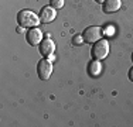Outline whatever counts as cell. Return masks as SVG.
<instances>
[{
	"instance_id": "obj_6",
	"label": "cell",
	"mask_w": 133,
	"mask_h": 127,
	"mask_svg": "<svg viewBox=\"0 0 133 127\" xmlns=\"http://www.w3.org/2000/svg\"><path fill=\"white\" fill-rule=\"evenodd\" d=\"M55 16H57V11H55L54 7H44L43 10H41L40 20H41V23L48 24V23H51L54 18H55Z\"/></svg>"
},
{
	"instance_id": "obj_3",
	"label": "cell",
	"mask_w": 133,
	"mask_h": 127,
	"mask_svg": "<svg viewBox=\"0 0 133 127\" xmlns=\"http://www.w3.org/2000/svg\"><path fill=\"white\" fill-rule=\"evenodd\" d=\"M101 36H102L101 28L99 27H95V25H91V27L85 28L84 34H82L84 41H87L88 44H94V43H96V41H99Z\"/></svg>"
},
{
	"instance_id": "obj_5",
	"label": "cell",
	"mask_w": 133,
	"mask_h": 127,
	"mask_svg": "<svg viewBox=\"0 0 133 127\" xmlns=\"http://www.w3.org/2000/svg\"><path fill=\"white\" fill-rule=\"evenodd\" d=\"M26 38H27L28 44H31V45H37V44H40L41 41H43V33H41L38 28L34 27L26 34Z\"/></svg>"
},
{
	"instance_id": "obj_11",
	"label": "cell",
	"mask_w": 133,
	"mask_h": 127,
	"mask_svg": "<svg viewBox=\"0 0 133 127\" xmlns=\"http://www.w3.org/2000/svg\"><path fill=\"white\" fill-rule=\"evenodd\" d=\"M82 41H84V37H81V36H75L72 38V44H74V45H81Z\"/></svg>"
},
{
	"instance_id": "obj_7",
	"label": "cell",
	"mask_w": 133,
	"mask_h": 127,
	"mask_svg": "<svg viewBox=\"0 0 133 127\" xmlns=\"http://www.w3.org/2000/svg\"><path fill=\"white\" fill-rule=\"evenodd\" d=\"M41 45H40V52L43 54L44 57H50V55H52V52H54V50H55V45H54V43L50 38H45V40H43L41 41Z\"/></svg>"
},
{
	"instance_id": "obj_14",
	"label": "cell",
	"mask_w": 133,
	"mask_h": 127,
	"mask_svg": "<svg viewBox=\"0 0 133 127\" xmlns=\"http://www.w3.org/2000/svg\"><path fill=\"white\" fill-rule=\"evenodd\" d=\"M132 61H133V54H132Z\"/></svg>"
},
{
	"instance_id": "obj_10",
	"label": "cell",
	"mask_w": 133,
	"mask_h": 127,
	"mask_svg": "<svg viewBox=\"0 0 133 127\" xmlns=\"http://www.w3.org/2000/svg\"><path fill=\"white\" fill-rule=\"evenodd\" d=\"M50 3H51V7L54 9H61L64 6V0H50Z\"/></svg>"
},
{
	"instance_id": "obj_12",
	"label": "cell",
	"mask_w": 133,
	"mask_h": 127,
	"mask_svg": "<svg viewBox=\"0 0 133 127\" xmlns=\"http://www.w3.org/2000/svg\"><path fill=\"white\" fill-rule=\"evenodd\" d=\"M129 79H130V81L133 82V68L130 69V71H129Z\"/></svg>"
},
{
	"instance_id": "obj_2",
	"label": "cell",
	"mask_w": 133,
	"mask_h": 127,
	"mask_svg": "<svg viewBox=\"0 0 133 127\" xmlns=\"http://www.w3.org/2000/svg\"><path fill=\"white\" fill-rule=\"evenodd\" d=\"M91 54H92L94 59H96V61L105 59L106 57H108V54H109V43H108L106 40L96 41V43H95V45L92 47Z\"/></svg>"
},
{
	"instance_id": "obj_9",
	"label": "cell",
	"mask_w": 133,
	"mask_h": 127,
	"mask_svg": "<svg viewBox=\"0 0 133 127\" xmlns=\"http://www.w3.org/2000/svg\"><path fill=\"white\" fill-rule=\"evenodd\" d=\"M101 71H102V65L99 64V61H92L89 64V66H88V72H89L91 76H98L101 74Z\"/></svg>"
},
{
	"instance_id": "obj_13",
	"label": "cell",
	"mask_w": 133,
	"mask_h": 127,
	"mask_svg": "<svg viewBox=\"0 0 133 127\" xmlns=\"http://www.w3.org/2000/svg\"><path fill=\"white\" fill-rule=\"evenodd\" d=\"M95 2H98V3H103L105 0H95Z\"/></svg>"
},
{
	"instance_id": "obj_8",
	"label": "cell",
	"mask_w": 133,
	"mask_h": 127,
	"mask_svg": "<svg viewBox=\"0 0 133 127\" xmlns=\"http://www.w3.org/2000/svg\"><path fill=\"white\" fill-rule=\"evenodd\" d=\"M122 6V2L120 0H105L103 2V11L106 14H110V13L118 11Z\"/></svg>"
},
{
	"instance_id": "obj_1",
	"label": "cell",
	"mask_w": 133,
	"mask_h": 127,
	"mask_svg": "<svg viewBox=\"0 0 133 127\" xmlns=\"http://www.w3.org/2000/svg\"><path fill=\"white\" fill-rule=\"evenodd\" d=\"M17 21L20 24V27H26V28H31V27H37L40 24V18L37 14H34L30 10H23L18 13L17 16Z\"/></svg>"
},
{
	"instance_id": "obj_4",
	"label": "cell",
	"mask_w": 133,
	"mask_h": 127,
	"mask_svg": "<svg viewBox=\"0 0 133 127\" xmlns=\"http://www.w3.org/2000/svg\"><path fill=\"white\" fill-rule=\"evenodd\" d=\"M37 72H38L40 79L47 81V79L50 78V75H51V72H52L51 61H48V59H41L38 62V65H37Z\"/></svg>"
}]
</instances>
